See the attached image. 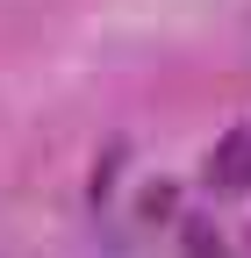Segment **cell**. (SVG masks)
Listing matches in <instances>:
<instances>
[{"label": "cell", "mask_w": 251, "mask_h": 258, "mask_svg": "<svg viewBox=\"0 0 251 258\" xmlns=\"http://www.w3.org/2000/svg\"><path fill=\"white\" fill-rule=\"evenodd\" d=\"M208 186L215 194H244L251 186V144L244 137H223V144L208 151Z\"/></svg>", "instance_id": "1"}]
</instances>
